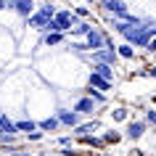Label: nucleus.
<instances>
[{"instance_id": "obj_1", "label": "nucleus", "mask_w": 156, "mask_h": 156, "mask_svg": "<svg viewBox=\"0 0 156 156\" xmlns=\"http://www.w3.org/2000/svg\"><path fill=\"white\" fill-rule=\"evenodd\" d=\"M53 13H56V8L53 5H40V11H32L29 16H27V27H34V29H42V27L48 24L50 19H53Z\"/></svg>"}, {"instance_id": "obj_2", "label": "nucleus", "mask_w": 156, "mask_h": 156, "mask_svg": "<svg viewBox=\"0 0 156 156\" xmlns=\"http://www.w3.org/2000/svg\"><path fill=\"white\" fill-rule=\"evenodd\" d=\"M53 21L61 27V32H66V29H72L80 19L74 16V11H56V13H53Z\"/></svg>"}, {"instance_id": "obj_3", "label": "nucleus", "mask_w": 156, "mask_h": 156, "mask_svg": "<svg viewBox=\"0 0 156 156\" xmlns=\"http://www.w3.org/2000/svg\"><path fill=\"white\" fill-rule=\"evenodd\" d=\"M116 50L114 48H98V50H93V64H108V66H114L116 64Z\"/></svg>"}, {"instance_id": "obj_4", "label": "nucleus", "mask_w": 156, "mask_h": 156, "mask_svg": "<svg viewBox=\"0 0 156 156\" xmlns=\"http://www.w3.org/2000/svg\"><path fill=\"white\" fill-rule=\"evenodd\" d=\"M103 40H106V34L101 32V29H95V27H90V32L85 34V48L98 50V48H103Z\"/></svg>"}, {"instance_id": "obj_5", "label": "nucleus", "mask_w": 156, "mask_h": 156, "mask_svg": "<svg viewBox=\"0 0 156 156\" xmlns=\"http://www.w3.org/2000/svg\"><path fill=\"white\" fill-rule=\"evenodd\" d=\"M56 119H58V124H64V127H74V124H80V114H77L74 108H58V111H56Z\"/></svg>"}, {"instance_id": "obj_6", "label": "nucleus", "mask_w": 156, "mask_h": 156, "mask_svg": "<svg viewBox=\"0 0 156 156\" xmlns=\"http://www.w3.org/2000/svg\"><path fill=\"white\" fill-rule=\"evenodd\" d=\"M101 5L106 13H114L116 19H122L127 13V3H122V0H101Z\"/></svg>"}, {"instance_id": "obj_7", "label": "nucleus", "mask_w": 156, "mask_h": 156, "mask_svg": "<svg viewBox=\"0 0 156 156\" xmlns=\"http://www.w3.org/2000/svg\"><path fill=\"white\" fill-rule=\"evenodd\" d=\"M95 108H98V103H95L93 98H87V95H85V98H80L77 103H74V111H77L80 116H90Z\"/></svg>"}, {"instance_id": "obj_8", "label": "nucleus", "mask_w": 156, "mask_h": 156, "mask_svg": "<svg viewBox=\"0 0 156 156\" xmlns=\"http://www.w3.org/2000/svg\"><path fill=\"white\" fill-rule=\"evenodd\" d=\"M146 127L148 124L146 122H127V130H124V135H127V138L130 140H138V138H143V135H146Z\"/></svg>"}, {"instance_id": "obj_9", "label": "nucleus", "mask_w": 156, "mask_h": 156, "mask_svg": "<svg viewBox=\"0 0 156 156\" xmlns=\"http://www.w3.org/2000/svg\"><path fill=\"white\" fill-rule=\"evenodd\" d=\"M98 127H101V124L93 119V122H85V124H74L72 130H74V135H77V138H82V135H90V132H95Z\"/></svg>"}, {"instance_id": "obj_10", "label": "nucleus", "mask_w": 156, "mask_h": 156, "mask_svg": "<svg viewBox=\"0 0 156 156\" xmlns=\"http://www.w3.org/2000/svg\"><path fill=\"white\" fill-rule=\"evenodd\" d=\"M93 74H98V77H103L108 82H114V66H108V64H93Z\"/></svg>"}, {"instance_id": "obj_11", "label": "nucleus", "mask_w": 156, "mask_h": 156, "mask_svg": "<svg viewBox=\"0 0 156 156\" xmlns=\"http://www.w3.org/2000/svg\"><path fill=\"white\" fill-rule=\"evenodd\" d=\"M87 85H90V87H95V90H111V82H108V80H103V77H98V74H93L90 72V80H87Z\"/></svg>"}, {"instance_id": "obj_12", "label": "nucleus", "mask_w": 156, "mask_h": 156, "mask_svg": "<svg viewBox=\"0 0 156 156\" xmlns=\"http://www.w3.org/2000/svg\"><path fill=\"white\" fill-rule=\"evenodd\" d=\"M114 50H116V56H119V58H127V61H132V58H135V48H132L130 42L114 45Z\"/></svg>"}, {"instance_id": "obj_13", "label": "nucleus", "mask_w": 156, "mask_h": 156, "mask_svg": "<svg viewBox=\"0 0 156 156\" xmlns=\"http://www.w3.org/2000/svg\"><path fill=\"white\" fill-rule=\"evenodd\" d=\"M0 135H16V124L8 119V114H0Z\"/></svg>"}, {"instance_id": "obj_14", "label": "nucleus", "mask_w": 156, "mask_h": 156, "mask_svg": "<svg viewBox=\"0 0 156 156\" xmlns=\"http://www.w3.org/2000/svg\"><path fill=\"white\" fill-rule=\"evenodd\" d=\"M58 42H64V34L61 32H45V37H42V45L45 48H56Z\"/></svg>"}, {"instance_id": "obj_15", "label": "nucleus", "mask_w": 156, "mask_h": 156, "mask_svg": "<svg viewBox=\"0 0 156 156\" xmlns=\"http://www.w3.org/2000/svg\"><path fill=\"white\" fill-rule=\"evenodd\" d=\"M58 127H61V124H58L56 116H48V119L37 122V130H42V132H53V130H58Z\"/></svg>"}, {"instance_id": "obj_16", "label": "nucleus", "mask_w": 156, "mask_h": 156, "mask_svg": "<svg viewBox=\"0 0 156 156\" xmlns=\"http://www.w3.org/2000/svg\"><path fill=\"white\" fill-rule=\"evenodd\" d=\"M16 124V132H32V130H37V122L34 119H21V122H13Z\"/></svg>"}, {"instance_id": "obj_17", "label": "nucleus", "mask_w": 156, "mask_h": 156, "mask_svg": "<svg viewBox=\"0 0 156 156\" xmlns=\"http://www.w3.org/2000/svg\"><path fill=\"white\" fill-rule=\"evenodd\" d=\"M80 140H82L85 146H93V148H103V146H106V143H103L101 138H95V135H82Z\"/></svg>"}, {"instance_id": "obj_18", "label": "nucleus", "mask_w": 156, "mask_h": 156, "mask_svg": "<svg viewBox=\"0 0 156 156\" xmlns=\"http://www.w3.org/2000/svg\"><path fill=\"white\" fill-rule=\"evenodd\" d=\"M101 140H103L106 146H116V143L122 140V135H119V132H114V130H111V132H103V138H101Z\"/></svg>"}, {"instance_id": "obj_19", "label": "nucleus", "mask_w": 156, "mask_h": 156, "mask_svg": "<svg viewBox=\"0 0 156 156\" xmlns=\"http://www.w3.org/2000/svg\"><path fill=\"white\" fill-rule=\"evenodd\" d=\"M87 98H93L98 106H101V103H106V95H103L101 90H95V87H90V85H87Z\"/></svg>"}, {"instance_id": "obj_20", "label": "nucleus", "mask_w": 156, "mask_h": 156, "mask_svg": "<svg viewBox=\"0 0 156 156\" xmlns=\"http://www.w3.org/2000/svg\"><path fill=\"white\" fill-rule=\"evenodd\" d=\"M146 124H156V111L154 108H146V119H143Z\"/></svg>"}, {"instance_id": "obj_21", "label": "nucleus", "mask_w": 156, "mask_h": 156, "mask_svg": "<svg viewBox=\"0 0 156 156\" xmlns=\"http://www.w3.org/2000/svg\"><path fill=\"white\" fill-rule=\"evenodd\" d=\"M74 16H77V19H87V16H90V8H85V5H80V8L74 11Z\"/></svg>"}, {"instance_id": "obj_22", "label": "nucleus", "mask_w": 156, "mask_h": 156, "mask_svg": "<svg viewBox=\"0 0 156 156\" xmlns=\"http://www.w3.org/2000/svg\"><path fill=\"white\" fill-rule=\"evenodd\" d=\"M69 48H72L74 53H82V50H87V48H85V42H69Z\"/></svg>"}, {"instance_id": "obj_23", "label": "nucleus", "mask_w": 156, "mask_h": 156, "mask_svg": "<svg viewBox=\"0 0 156 156\" xmlns=\"http://www.w3.org/2000/svg\"><path fill=\"white\" fill-rule=\"evenodd\" d=\"M111 114H114V119H127V108H116Z\"/></svg>"}, {"instance_id": "obj_24", "label": "nucleus", "mask_w": 156, "mask_h": 156, "mask_svg": "<svg viewBox=\"0 0 156 156\" xmlns=\"http://www.w3.org/2000/svg\"><path fill=\"white\" fill-rule=\"evenodd\" d=\"M27 135H29V140H32V143H37V140H42V132H27Z\"/></svg>"}, {"instance_id": "obj_25", "label": "nucleus", "mask_w": 156, "mask_h": 156, "mask_svg": "<svg viewBox=\"0 0 156 156\" xmlns=\"http://www.w3.org/2000/svg\"><path fill=\"white\" fill-rule=\"evenodd\" d=\"M143 77H156V69H154V66H146V72H143Z\"/></svg>"}, {"instance_id": "obj_26", "label": "nucleus", "mask_w": 156, "mask_h": 156, "mask_svg": "<svg viewBox=\"0 0 156 156\" xmlns=\"http://www.w3.org/2000/svg\"><path fill=\"white\" fill-rule=\"evenodd\" d=\"M130 156H148L146 151H138V148H135V151H130Z\"/></svg>"}, {"instance_id": "obj_27", "label": "nucleus", "mask_w": 156, "mask_h": 156, "mask_svg": "<svg viewBox=\"0 0 156 156\" xmlns=\"http://www.w3.org/2000/svg\"><path fill=\"white\" fill-rule=\"evenodd\" d=\"M5 5H8V0H0V11L5 8Z\"/></svg>"}, {"instance_id": "obj_28", "label": "nucleus", "mask_w": 156, "mask_h": 156, "mask_svg": "<svg viewBox=\"0 0 156 156\" xmlns=\"http://www.w3.org/2000/svg\"><path fill=\"white\" fill-rule=\"evenodd\" d=\"M101 156H111V154H101Z\"/></svg>"}, {"instance_id": "obj_29", "label": "nucleus", "mask_w": 156, "mask_h": 156, "mask_svg": "<svg viewBox=\"0 0 156 156\" xmlns=\"http://www.w3.org/2000/svg\"><path fill=\"white\" fill-rule=\"evenodd\" d=\"M53 156H61V154H53Z\"/></svg>"}]
</instances>
